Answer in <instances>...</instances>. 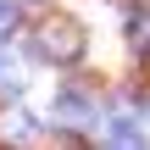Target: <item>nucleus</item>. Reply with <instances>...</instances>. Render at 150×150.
<instances>
[{
	"instance_id": "f257e3e1",
	"label": "nucleus",
	"mask_w": 150,
	"mask_h": 150,
	"mask_svg": "<svg viewBox=\"0 0 150 150\" xmlns=\"http://www.w3.org/2000/svg\"><path fill=\"white\" fill-rule=\"evenodd\" d=\"M33 56L39 61H50V67H72L78 56H83V22H72V17H39L33 22Z\"/></svg>"
},
{
	"instance_id": "f03ea898",
	"label": "nucleus",
	"mask_w": 150,
	"mask_h": 150,
	"mask_svg": "<svg viewBox=\"0 0 150 150\" xmlns=\"http://www.w3.org/2000/svg\"><path fill=\"white\" fill-rule=\"evenodd\" d=\"M95 117H100V106H95L89 89L67 83V89L56 95V122H61V128H95Z\"/></svg>"
},
{
	"instance_id": "0eeeda50",
	"label": "nucleus",
	"mask_w": 150,
	"mask_h": 150,
	"mask_svg": "<svg viewBox=\"0 0 150 150\" xmlns=\"http://www.w3.org/2000/svg\"><path fill=\"white\" fill-rule=\"evenodd\" d=\"M17 28H22V11H17L11 0H0V45H6V39H11Z\"/></svg>"
},
{
	"instance_id": "7ed1b4c3",
	"label": "nucleus",
	"mask_w": 150,
	"mask_h": 150,
	"mask_svg": "<svg viewBox=\"0 0 150 150\" xmlns=\"http://www.w3.org/2000/svg\"><path fill=\"white\" fill-rule=\"evenodd\" d=\"M39 139V117L28 106H0V145L6 150H28Z\"/></svg>"
},
{
	"instance_id": "423d86ee",
	"label": "nucleus",
	"mask_w": 150,
	"mask_h": 150,
	"mask_svg": "<svg viewBox=\"0 0 150 150\" xmlns=\"http://www.w3.org/2000/svg\"><path fill=\"white\" fill-rule=\"evenodd\" d=\"M128 39H134L139 50H150V11H134V17H128Z\"/></svg>"
},
{
	"instance_id": "20e7f679",
	"label": "nucleus",
	"mask_w": 150,
	"mask_h": 150,
	"mask_svg": "<svg viewBox=\"0 0 150 150\" xmlns=\"http://www.w3.org/2000/svg\"><path fill=\"white\" fill-rule=\"evenodd\" d=\"M100 150H150L145 128L134 122V111H128V106H122V111L106 122V134H100Z\"/></svg>"
},
{
	"instance_id": "39448f33",
	"label": "nucleus",
	"mask_w": 150,
	"mask_h": 150,
	"mask_svg": "<svg viewBox=\"0 0 150 150\" xmlns=\"http://www.w3.org/2000/svg\"><path fill=\"white\" fill-rule=\"evenodd\" d=\"M22 78H28V72H22V61H17L11 50H0V95H17V89H22Z\"/></svg>"
}]
</instances>
